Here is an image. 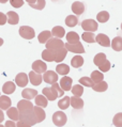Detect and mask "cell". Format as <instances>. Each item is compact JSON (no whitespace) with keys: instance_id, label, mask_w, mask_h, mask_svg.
Returning a JSON list of instances; mask_svg holds the SVG:
<instances>
[{"instance_id":"cell-1","label":"cell","mask_w":122,"mask_h":127,"mask_svg":"<svg viewBox=\"0 0 122 127\" xmlns=\"http://www.w3.org/2000/svg\"><path fill=\"white\" fill-rule=\"evenodd\" d=\"M17 109L19 110V121H24L29 125L37 124L34 118V106L29 100L23 99L17 104Z\"/></svg>"},{"instance_id":"cell-2","label":"cell","mask_w":122,"mask_h":127,"mask_svg":"<svg viewBox=\"0 0 122 127\" xmlns=\"http://www.w3.org/2000/svg\"><path fill=\"white\" fill-rule=\"evenodd\" d=\"M46 49H49V50H54V51H58L61 48L65 47V44L62 42L61 38H57V37H52L51 40L47 42V44L45 45Z\"/></svg>"},{"instance_id":"cell-3","label":"cell","mask_w":122,"mask_h":127,"mask_svg":"<svg viewBox=\"0 0 122 127\" xmlns=\"http://www.w3.org/2000/svg\"><path fill=\"white\" fill-rule=\"evenodd\" d=\"M53 122L54 124L58 127L64 126L66 123V115L62 111H57L53 114Z\"/></svg>"},{"instance_id":"cell-4","label":"cell","mask_w":122,"mask_h":127,"mask_svg":"<svg viewBox=\"0 0 122 127\" xmlns=\"http://www.w3.org/2000/svg\"><path fill=\"white\" fill-rule=\"evenodd\" d=\"M81 28L86 32H94V31L98 30L99 26L94 19H85L81 23Z\"/></svg>"},{"instance_id":"cell-5","label":"cell","mask_w":122,"mask_h":127,"mask_svg":"<svg viewBox=\"0 0 122 127\" xmlns=\"http://www.w3.org/2000/svg\"><path fill=\"white\" fill-rule=\"evenodd\" d=\"M19 34L21 37L26 38V40H31L35 36V32L29 26H21L19 28Z\"/></svg>"},{"instance_id":"cell-6","label":"cell","mask_w":122,"mask_h":127,"mask_svg":"<svg viewBox=\"0 0 122 127\" xmlns=\"http://www.w3.org/2000/svg\"><path fill=\"white\" fill-rule=\"evenodd\" d=\"M43 95L47 98L48 100H55L57 97H59V93L55 88L53 86L52 87H47V88H44L43 89Z\"/></svg>"},{"instance_id":"cell-7","label":"cell","mask_w":122,"mask_h":127,"mask_svg":"<svg viewBox=\"0 0 122 127\" xmlns=\"http://www.w3.org/2000/svg\"><path fill=\"white\" fill-rule=\"evenodd\" d=\"M43 80L48 84H55L57 83V80H58V75L54 70H47L43 75Z\"/></svg>"},{"instance_id":"cell-8","label":"cell","mask_w":122,"mask_h":127,"mask_svg":"<svg viewBox=\"0 0 122 127\" xmlns=\"http://www.w3.org/2000/svg\"><path fill=\"white\" fill-rule=\"evenodd\" d=\"M32 69L38 74H42V73H46L47 72V65L45 62L41 61V60H37L32 63Z\"/></svg>"},{"instance_id":"cell-9","label":"cell","mask_w":122,"mask_h":127,"mask_svg":"<svg viewBox=\"0 0 122 127\" xmlns=\"http://www.w3.org/2000/svg\"><path fill=\"white\" fill-rule=\"evenodd\" d=\"M65 48L69 51L74 52V54H84L85 52V48L81 45V43H79V42H78V43H75V44L66 43L65 44Z\"/></svg>"},{"instance_id":"cell-10","label":"cell","mask_w":122,"mask_h":127,"mask_svg":"<svg viewBox=\"0 0 122 127\" xmlns=\"http://www.w3.org/2000/svg\"><path fill=\"white\" fill-rule=\"evenodd\" d=\"M28 81H29V75H27V74H25V73L17 74L16 77H15V82H16L17 86L20 87V88L26 87Z\"/></svg>"},{"instance_id":"cell-11","label":"cell","mask_w":122,"mask_h":127,"mask_svg":"<svg viewBox=\"0 0 122 127\" xmlns=\"http://www.w3.org/2000/svg\"><path fill=\"white\" fill-rule=\"evenodd\" d=\"M95 41H96V43L100 44L101 46H104V47H109V46H112V43H110L109 37L107 36L106 34H103V33L98 34V35H96Z\"/></svg>"},{"instance_id":"cell-12","label":"cell","mask_w":122,"mask_h":127,"mask_svg":"<svg viewBox=\"0 0 122 127\" xmlns=\"http://www.w3.org/2000/svg\"><path fill=\"white\" fill-rule=\"evenodd\" d=\"M72 82H73V79L70 78L67 76H64L60 79V87L62 88L63 91H69L72 90Z\"/></svg>"},{"instance_id":"cell-13","label":"cell","mask_w":122,"mask_h":127,"mask_svg":"<svg viewBox=\"0 0 122 127\" xmlns=\"http://www.w3.org/2000/svg\"><path fill=\"white\" fill-rule=\"evenodd\" d=\"M29 80L33 86H40L43 80V77L41 76V74H38L34 70H32V72L29 73Z\"/></svg>"},{"instance_id":"cell-14","label":"cell","mask_w":122,"mask_h":127,"mask_svg":"<svg viewBox=\"0 0 122 127\" xmlns=\"http://www.w3.org/2000/svg\"><path fill=\"white\" fill-rule=\"evenodd\" d=\"M42 58L44 61H47V62L56 61V51L45 49V50H43V52H42Z\"/></svg>"},{"instance_id":"cell-15","label":"cell","mask_w":122,"mask_h":127,"mask_svg":"<svg viewBox=\"0 0 122 127\" xmlns=\"http://www.w3.org/2000/svg\"><path fill=\"white\" fill-rule=\"evenodd\" d=\"M72 11L76 14L77 16H79L85 12V4L80 1H75L72 4Z\"/></svg>"},{"instance_id":"cell-16","label":"cell","mask_w":122,"mask_h":127,"mask_svg":"<svg viewBox=\"0 0 122 127\" xmlns=\"http://www.w3.org/2000/svg\"><path fill=\"white\" fill-rule=\"evenodd\" d=\"M45 111L43 110L41 107L39 106H35L34 107V118H35V121L37 123H40V122H43L45 120Z\"/></svg>"},{"instance_id":"cell-17","label":"cell","mask_w":122,"mask_h":127,"mask_svg":"<svg viewBox=\"0 0 122 127\" xmlns=\"http://www.w3.org/2000/svg\"><path fill=\"white\" fill-rule=\"evenodd\" d=\"M21 96L24 97V99L30 100L32 98L38 96V91L34 89H25V90H23V92H21Z\"/></svg>"},{"instance_id":"cell-18","label":"cell","mask_w":122,"mask_h":127,"mask_svg":"<svg viewBox=\"0 0 122 127\" xmlns=\"http://www.w3.org/2000/svg\"><path fill=\"white\" fill-rule=\"evenodd\" d=\"M6 115L12 121H19V110L15 107H11L9 110H6Z\"/></svg>"},{"instance_id":"cell-19","label":"cell","mask_w":122,"mask_h":127,"mask_svg":"<svg viewBox=\"0 0 122 127\" xmlns=\"http://www.w3.org/2000/svg\"><path fill=\"white\" fill-rule=\"evenodd\" d=\"M15 90H16V87H15V84H14V82H12V81L5 82L2 87V92L4 94H12V93L15 92Z\"/></svg>"},{"instance_id":"cell-20","label":"cell","mask_w":122,"mask_h":127,"mask_svg":"<svg viewBox=\"0 0 122 127\" xmlns=\"http://www.w3.org/2000/svg\"><path fill=\"white\" fill-rule=\"evenodd\" d=\"M52 35H53V33L51 31H43L38 36L39 42H40L41 44H47V42L52 38Z\"/></svg>"},{"instance_id":"cell-21","label":"cell","mask_w":122,"mask_h":127,"mask_svg":"<svg viewBox=\"0 0 122 127\" xmlns=\"http://www.w3.org/2000/svg\"><path fill=\"white\" fill-rule=\"evenodd\" d=\"M11 105H12V101H11L10 97L4 96V95L0 97V107L2 110H9L11 108Z\"/></svg>"},{"instance_id":"cell-22","label":"cell","mask_w":122,"mask_h":127,"mask_svg":"<svg viewBox=\"0 0 122 127\" xmlns=\"http://www.w3.org/2000/svg\"><path fill=\"white\" fill-rule=\"evenodd\" d=\"M6 17H8V23L10 25H16V24H18V22H19V16H18V14H17L16 12H13V11L8 12Z\"/></svg>"},{"instance_id":"cell-23","label":"cell","mask_w":122,"mask_h":127,"mask_svg":"<svg viewBox=\"0 0 122 127\" xmlns=\"http://www.w3.org/2000/svg\"><path fill=\"white\" fill-rule=\"evenodd\" d=\"M82 64H84V58H82L81 56H79V55L75 56V57H73L72 60H71V65L73 66V67H75V68L81 67Z\"/></svg>"},{"instance_id":"cell-24","label":"cell","mask_w":122,"mask_h":127,"mask_svg":"<svg viewBox=\"0 0 122 127\" xmlns=\"http://www.w3.org/2000/svg\"><path fill=\"white\" fill-rule=\"evenodd\" d=\"M52 33H53V36H55L57 38H62L65 35V31H64V28H62L61 26H56L53 28Z\"/></svg>"},{"instance_id":"cell-25","label":"cell","mask_w":122,"mask_h":127,"mask_svg":"<svg viewBox=\"0 0 122 127\" xmlns=\"http://www.w3.org/2000/svg\"><path fill=\"white\" fill-rule=\"evenodd\" d=\"M90 78L92 79L93 82H94V84H98L100 82H103L104 76H103L102 72H100V70H94V72L91 73V77H90Z\"/></svg>"},{"instance_id":"cell-26","label":"cell","mask_w":122,"mask_h":127,"mask_svg":"<svg viewBox=\"0 0 122 127\" xmlns=\"http://www.w3.org/2000/svg\"><path fill=\"white\" fill-rule=\"evenodd\" d=\"M71 106L74 109H81L84 107V100L80 97H71Z\"/></svg>"},{"instance_id":"cell-27","label":"cell","mask_w":122,"mask_h":127,"mask_svg":"<svg viewBox=\"0 0 122 127\" xmlns=\"http://www.w3.org/2000/svg\"><path fill=\"white\" fill-rule=\"evenodd\" d=\"M66 40H67V43L70 44H75V43H78L79 42V35L78 33L74 32V31H71L66 34Z\"/></svg>"},{"instance_id":"cell-28","label":"cell","mask_w":122,"mask_h":127,"mask_svg":"<svg viewBox=\"0 0 122 127\" xmlns=\"http://www.w3.org/2000/svg\"><path fill=\"white\" fill-rule=\"evenodd\" d=\"M112 47L114 50H116V51L122 50V37L121 36H116L112 41Z\"/></svg>"},{"instance_id":"cell-29","label":"cell","mask_w":122,"mask_h":127,"mask_svg":"<svg viewBox=\"0 0 122 127\" xmlns=\"http://www.w3.org/2000/svg\"><path fill=\"white\" fill-rule=\"evenodd\" d=\"M106 61V55L103 54V52H100V54H98L94 57V59H93V63L96 65V66H101L103 63H105Z\"/></svg>"},{"instance_id":"cell-30","label":"cell","mask_w":122,"mask_h":127,"mask_svg":"<svg viewBox=\"0 0 122 127\" xmlns=\"http://www.w3.org/2000/svg\"><path fill=\"white\" fill-rule=\"evenodd\" d=\"M70 105H71V97H69V96H64L62 99H60L58 101V107L60 109H62V110L67 109Z\"/></svg>"},{"instance_id":"cell-31","label":"cell","mask_w":122,"mask_h":127,"mask_svg":"<svg viewBox=\"0 0 122 127\" xmlns=\"http://www.w3.org/2000/svg\"><path fill=\"white\" fill-rule=\"evenodd\" d=\"M56 70H57V73H58V74H60V75L65 76L66 74H69V72H70V67H69V65L64 64V63H60V64L57 65Z\"/></svg>"},{"instance_id":"cell-32","label":"cell","mask_w":122,"mask_h":127,"mask_svg":"<svg viewBox=\"0 0 122 127\" xmlns=\"http://www.w3.org/2000/svg\"><path fill=\"white\" fill-rule=\"evenodd\" d=\"M66 54H67V49L65 47L56 51V62H62L64 58L66 57Z\"/></svg>"},{"instance_id":"cell-33","label":"cell","mask_w":122,"mask_h":127,"mask_svg":"<svg viewBox=\"0 0 122 127\" xmlns=\"http://www.w3.org/2000/svg\"><path fill=\"white\" fill-rule=\"evenodd\" d=\"M47 98L45 96H43V95H38L37 97H35V105L39 106V107H43L45 108L46 106H47Z\"/></svg>"},{"instance_id":"cell-34","label":"cell","mask_w":122,"mask_h":127,"mask_svg":"<svg viewBox=\"0 0 122 127\" xmlns=\"http://www.w3.org/2000/svg\"><path fill=\"white\" fill-rule=\"evenodd\" d=\"M78 24V18L75 15H69L65 18V25L67 27H75Z\"/></svg>"},{"instance_id":"cell-35","label":"cell","mask_w":122,"mask_h":127,"mask_svg":"<svg viewBox=\"0 0 122 127\" xmlns=\"http://www.w3.org/2000/svg\"><path fill=\"white\" fill-rule=\"evenodd\" d=\"M107 88H108V84L105 81H103V82H100L98 84H94V86L92 87V89L96 91V92H105L107 90Z\"/></svg>"},{"instance_id":"cell-36","label":"cell","mask_w":122,"mask_h":127,"mask_svg":"<svg viewBox=\"0 0 122 127\" xmlns=\"http://www.w3.org/2000/svg\"><path fill=\"white\" fill-rule=\"evenodd\" d=\"M82 40H84L85 42H87V43H93V42H96L95 38L96 36H94V34H93L92 32H84L81 35Z\"/></svg>"},{"instance_id":"cell-37","label":"cell","mask_w":122,"mask_h":127,"mask_svg":"<svg viewBox=\"0 0 122 127\" xmlns=\"http://www.w3.org/2000/svg\"><path fill=\"white\" fill-rule=\"evenodd\" d=\"M72 93H73L74 96L76 97H80L82 93H84V88H82L81 84H76L72 88Z\"/></svg>"},{"instance_id":"cell-38","label":"cell","mask_w":122,"mask_h":127,"mask_svg":"<svg viewBox=\"0 0 122 127\" xmlns=\"http://www.w3.org/2000/svg\"><path fill=\"white\" fill-rule=\"evenodd\" d=\"M96 19H98L100 23H106L107 20L109 19V13L106 11L100 12L98 15H96Z\"/></svg>"},{"instance_id":"cell-39","label":"cell","mask_w":122,"mask_h":127,"mask_svg":"<svg viewBox=\"0 0 122 127\" xmlns=\"http://www.w3.org/2000/svg\"><path fill=\"white\" fill-rule=\"evenodd\" d=\"M79 84L85 86V87H93L94 86V82H93L92 79L89 78V77H81L79 79Z\"/></svg>"},{"instance_id":"cell-40","label":"cell","mask_w":122,"mask_h":127,"mask_svg":"<svg viewBox=\"0 0 122 127\" xmlns=\"http://www.w3.org/2000/svg\"><path fill=\"white\" fill-rule=\"evenodd\" d=\"M113 123L116 127H122V112L120 113H117L114 116L113 119Z\"/></svg>"},{"instance_id":"cell-41","label":"cell","mask_w":122,"mask_h":127,"mask_svg":"<svg viewBox=\"0 0 122 127\" xmlns=\"http://www.w3.org/2000/svg\"><path fill=\"white\" fill-rule=\"evenodd\" d=\"M30 6L33 9H37V10H43L45 6V0H38L34 4H31Z\"/></svg>"},{"instance_id":"cell-42","label":"cell","mask_w":122,"mask_h":127,"mask_svg":"<svg viewBox=\"0 0 122 127\" xmlns=\"http://www.w3.org/2000/svg\"><path fill=\"white\" fill-rule=\"evenodd\" d=\"M99 69L101 70V72H103V73L108 72V70L110 69V62L108 61V60H106L105 63H103V64H102V65L99 67Z\"/></svg>"},{"instance_id":"cell-43","label":"cell","mask_w":122,"mask_h":127,"mask_svg":"<svg viewBox=\"0 0 122 127\" xmlns=\"http://www.w3.org/2000/svg\"><path fill=\"white\" fill-rule=\"evenodd\" d=\"M10 3L13 8H20L24 4V0H10Z\"/></svg>"},{"instance_id":"cell-44","label":"cell","mask_w":122,"mask_h":127,"mask_svg":"<svg viewBox=\"0 0 122 127\" xmlns=\"http://www.w3.org/2000/svg\"><path fill=\"white\" fill-rule=\"evenodd\" d=\"M17 127H31V125H29L28 123L24 121H18L17 122Z\"/></svg>"},{"instance_id":"cell-45","label":"cell","mask_w":122,"mask_h":127,"mask_svg":"<svg viewBox=\"0 0 122 127\" xmlns=\"http://www.w3.org/2000/svg\"><path fill=\"white\" fill-rule=\"evenodd\" d=\"M5 127H17V125L15 124V122H13V121H8V122H5Z\"/></svg>"},{"instance_id":"cell-46","label":"cell","mask_w":122,"mask_h":127,"mask_svg":"<svg viewBox=\"0 0 122 127\" xmlns=\"http://www.w3.org/2000/svg\"><path fill=\"white\" fill-rule=\"evenodd\" d=\"M0 16H1V25H4L5 24V22L8 20V17H6V15H4L3 13H0Z\"/></svg>"},{"instance_id":"cell-47","label":"cell","mask_w":122,"mask_h":127,"mask_svg":"<svg viewBox=\"0 0 122 127\" xmlns=\"http://www.w3.org/2000/svg\"><path fill=\"white\" fill-rule=\"evenodd\" d=\"M26 1H27L28 3H29V5H31V4H34V3L37 2L38 0H26Z\"/></svg>"},{"instance_id":"cell-48","label":"cell","mask_w":122,"mask_h":127,"mask_svg":"<svg viewBox=\"0 0 122 127\" xmlns=\"http://www.w3.org/2000/svg\"><path fill=\"white\" fill-rule=\"evenodd\" d=\"M9 1V0H0V2H1V3H5V2H8Z\"/></svg>"},{"instance_id":"cell-49","label":"cell","mask_w":122,"mask_h":127,"mask_svg":"<svg viewBox=\"0 0 122 127\" xmlns=\"http://www.w3.org/2000/svg\"><path fill=\"white\" fill-rule=\"evenodd\" d=\"M53 1H54V2H57V1H58V0H53Z\"/></svg>"},{"instance_id":"cell-50","label":"cell","mask_w":122,"mask_h":127,"mask_svg":"<svg viewBox=\"0 0 122 127\" xmlns=\"http://www.w3.org/2000/svg\"><path fill=\"white\" fill-rule=\"evenodd\" d=\"M0 127H5V126H3V125H1V126H0Z\"/></svg>"},{"instance_id":"cell-51","label":"cell","mask_w":122,"mask_h":127,"mask_svg":"<svg viewBox=\"0 0 122 127\" xmlns=\"http://www.w3.org/2000/svg\"><path fill=\"white\" fill-rule=\"evenodd\" d=\"M121 30H122V24H121Z\"/></svg>"}]
</instances>
